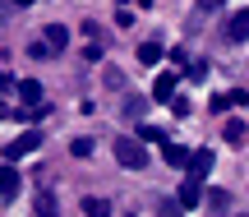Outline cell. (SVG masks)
Segmentation results:
<instances>
[{
    "label": "cell",
    "mask_w": 249,
    "mask_h": 217,
    "mask_svg": "<svg viewBox=\"0 0 249 217\" xmlns=\"http://www.w3.org/2000/svg\"><path fill=\"white\" fill-rule=\"evenodd\" d=\"M116 162L124 171H143V162H148V153H143L139 139H116Z\"/></svg>",
    "instance_id": "6da1fadb"
},
{
    "label": "cell",
    "mask_w": 249,
    "mask_h": 217,
    "mask_svg": "<svg viewBox=\"0 0 249 217\" xmlns=\"http://www.w3.org/2000/svg\"><path fill=\"white\" fill-rule=\"evenodd\" d=\"M37 148H42V134H37V129H28V134H18L14 144L5 148V157H9V162H23L28 153H37Z\"/></svg>",
    "instance_id": "7a4b0ae2"
},
{
    "label": "cell",
    "mask_w": 249,
    "mask_h": 217,
    "mask_svg": "<svg viewBox=\"0 0 249 217\" xmlns=\"http://www.w3.org/2000/svg\"><path fill=\"white\" fill-rule=\"evenodd\" d=\"M213 162H217L213 153H189V166H185L189 181H208V176H213Z\"/></svg>",
    "instance_id": "3957f363"
},
{
    "label": "cell",
    "mask_w": 249,
    "mask_h": 217,
    "mask_svg": "<svg viewBox=\"0 0 249 217\" xmlns=\"http://www.w3.org/2000/svg\"><path fill=\"white\" fill-rule=\"evenodd\" d=\"M226 37H231V42H249V5L231 14V23H226Z\"/></svg>",
    "instance_id": "277c9868"
},
{
    "label": "cell",
    "mask_w": 249,
    "mask_h": 217,
    "mask_svg": "<svg viewBox=\"0 0 249 217\" xmlns=\"http://www.w3.org/2000/svg\"><path fill=\"white\" fill-rule=\"evenodd\" d=\"M161 157H166V166H176V171H185V166H189V148L171 144V139L161 144Z\"/></svg>",
    "instance_id": "5b68a950"
},
{
    "label": "cell",
    "mask_w": 249,
    "mask_h": 217,
    "mask_svg": "<svg viewBox=\"0 0 249 217\" xmlns=\"http://www.w3.org/2000/svg\"><path fill=\"white\" fill-rule=\"evenodd\" d=\"M176 83H180V79H176L171 70L157 74V83H152V97H157V102H171V97H176Z\"/></svg>",
    "instance_id": "8992f818"
},
{
    "label": "cell",
    "mask_w": 249,
    "mask_h": 217,
    "mask_svg": "<svg viewBox=\"0 0 249 217\" xmlns=\"http://www.w3.org/2000/svg\"><path fill=\"white\" fill-rule=\"evenodd\" d=\"M42 42L51 46V51H65V46H70V28H65V23H51V28L42 33Z\"/></svg>",
    "instance_id": "52a82bcc"
},
{
    "label": "cell",
    "mask_w": 249,
    "mask_h": 217,
    "mask_svg": "<svg viewBox=\"0 0 249 217\" xmlns=\"http://www.w3.org/2000/svg\"><path fill=\"white\" fill-rule=\"evenodd\" d=\"M33 208H37V217H60V203H55V194H51V190H37Z\"/></svg>",
    "instance_id": "ba28073f"
},
{
    "label": "cell",
    "mask_w": 249,
    "mask_h": 217,
    "mask_svg": "<svg viewBox=\"0 0 249 217\" xmlns=\"http://www.w3.org/2000/svg\"><path fill=\"white\" fill-rule=\"evenodd\" d=\"M18 97H23V107H42V83L23 79V83H18Z\"/></svg>",
    "instance_id": "9c48e42d"
},
{
    "label": "cell",
    "mask_w": 249,
    "mask_h": 217,
    "mask_svg": "<svg viewBox=\"0 0 249 217\" xmlns=\"http://www.w3.org/2000/svg\"><path fill=\"white\" fill-rule=\"evenodd\" d=\"M176 199H180V208H198V203H203V194H198V181H185Z\"/></svg>",
    "instance_id": "30bf717a"
},
{
    "label": "cell",
    "mask_w": 249,
    "mask_h": 217,
    "mask_svg": "<svg viewBox=\"0 0 249 217\" xmlns=\"http://www.w3.org/2000/svg\"><path fill=\"white\" fill-rule=\"evenodd\" d=\"M0 194H5V199L18 194V171H14V166H0Z\"/></svg>",
    "instance_id": "8fae6325"
},
{
    "label": "cell",
    "mask_w": 249,
    "mask_h": 217,
    "mask_svg": "<svg viewBox=\"0 0 249 217\" xmlns=\"http://www.w3.org/2000/svg\"><path fill=\"white\" fill-rule=\"evenodd\" d=\"M83 217H111V203L97 199V194H88V199H83Z\"/></svg>",
    "instance_id": "7c38bea8"
},
{
    "label": "cell",
    "mask_w": 249,
    "mask_h": 217,
    "mask_svg": "<svg viewBox=\"0 0 249 217\" xmlns=\"http://www.w3.org/2000/svg\"><path fill=\"white\" fill-rule=\"evenodd\" d=\"M139 60H143V65H157V60H161V42H143V46H139Z\"/></svg>",
    "instance_id": "4fadbf2b"
},
{
    "label": "cell",
    "mask_w": 249,
    "mask_h": 217,
    "mask_svg": "<svg viewBox=\"0 0 249 217\" xmlns=\"http://www.w3.org/2000/svg\"><path fill=\"white\" fill-rule=\"evenodd\" d=\"M70 153H74V157H92V139H74Z\"/></svg>",
    "instance_id": "5bb4252c"
},
{
    "label": "cell",
    "mask_w": 249,
    "mask_h": 217,
    "mask_svg": "<svg viewBox=\"0 0 249 217\" xmlns=\"http://www.w3.org/2000/svg\"><path fill=\"white\" fill-rule=\"evenodd\" d=\"M143 111H148V102H143V97H129V102H124V116H143Z\"/></svg>",
    "instance_id": "9a60e30c"
},
{
    "label": "cell",
    "mask_w": 249,
    "mask_h": 217,
    "mask_svg": "<svg viewBox=\"0 0 249 217\" xmlns=\"http://www.w3.org/2000/svg\"><path fill=\"white\" fill-rule=\"evenodd\" d=\"M189 79H198V83H208V65H203V60H189Z\"/></svg>",
    "instance_id": "2e32d148"
},
{
    "label": "cell",
    "mask_w": 249,
    "mask_h": 217,
    "mask_svg": "<svg viewBox=\"0 0 249 217\" xmlns=\"http://www.w3.org/2000/svg\"><path fill=\"white\" fill-rule=\"evenodd\" d=\"M226 139H231V144H240V139H245V120H231V125H226Z\"/></svg>",
    "instance_id": "e0dca14e"
},
{
    "label": "cell",
    "mask_w": 249,
    "mask_h": 217,
    "mask_svg": "<svg viewBox=\"0 0 249 217\" xmlns=\"http://www.w3.org/2000/svg\"><path fill=\"white\" fill-rule=\"evenodd\" d=\"M143 139H148V144H166V134H161V129H152V125H143Z\"/></svg>",
    "instance_id": "ac0fdd59"
},
{
    "label": "cell",
    "mask_w": 249,
    "mask_h": 217,
    "mask_svg": "<svg viewBox=\"0 0 249 217\" xmlns=\"http://www.w3.org/2000/svg\"><path fill=\"white\" fill-rule=\"evenodd\" d=\"M198 9H203V14H217V9H222V0H198Z\"/></svg>",
    "instance_id": "d6986e66"
},
{
    "label": "cell",
    "mask_w": 249,
    "mask_h": 217,
    "mask_svg": "<svg viewBox=\"0 0 249 217\" xmlns=\"http://www.w3.org/2000/svg\"><path fill=\"white\" fill-rule=\"evenodd\" d=\"M9 5H18V9H28V5H33V0H9Z\"/></svg>",
    "instance_id": "ffe728a7"
},
{
    "label": "cell",
    "mask_w": 249,
    "mask_h": 217,
    "mask_svg": "<svg viewBox=\"0 0 249 217\" xmlns=\"http://www.w3.org/2000/svg\"><path fill=\"white\" fill-rule=\"evenodd\" d=\"M0 120H9V111H5V102H0Z\"/></svg>",
    "instance_id": "44dd1931"
}]
</instances>
